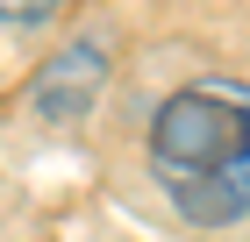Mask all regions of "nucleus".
<instances>
[{
    "label": "nucleus",
    "instance_id": "nucleus-1",
    "mask_svg": "<svg viewBox=\"0 0 250 242\" xmlns=\"http://www.w3.org/2000/svg\"><path fill=\"white\" fill-rule=\"evenodd\" d=\"M150 178L193 228L250 221V86L193 78L150 121Z\"/></svg>",
    "mask_w": 250,
    "mask_h": 242
},
{
    "label": "nucleus",
    "instance_id": "nucleus-2",
    "mask_svg": "<svg viewBox=\"0 0 250 242\" xmlns=\"http://www.w3.org/2000/svg\"><path fill=\"white\" fill-rule=\"evenodd\" d=\"M100 78H107V50H100V43H64V50L36 72L29 100H36L43 121H79V114L93 107Z\"/></svg>",
    "mask_w": 250,
    "mask_h": 242
},
{
    "label": "nucleus",
    "instance_id": "nucleus-3",
    "mask_svg": "<svg viewBox=\"0 0 250 242\" xmlns=\"http://www.w3.org/2000/svg\"><path fill=\"white\" fill-rule=\"evenodd\" d=\"M64 0H0V21H21V29H36V21H50Z\"/></svg>",
    "mask_w": 250,
    "mask_h": 242
}]
</instances>
